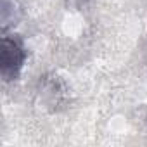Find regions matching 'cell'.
Here are the masks:
<instances>
[{
    "label": "cell",
    "instance_id": "cell-1",
    "mask_svg": "<svg viewBox=\"0 0 147 147\" xmlns=\"http://www.w3.org/2000/svg\"><path fill=\"white\" fill-rule=\"evenodd\" d=\"M26 62V49L16 35L2 33L0 42V76L5 83L16 82Z\"/></svg>",
    "mask_w": 147,
    "mask_h": 147
},
{
    "label": "cell",
    "instance_id": "cell-2",
    "mask_svg": "<svg viewBox=\"0 0 147 147\" xmlns=\"http://www.w3.org/2000/svg\"><path fill=\"white\" fill-rule=\"evenodd\" d=\"M23 19V9L18 0H0V30L9 33Z\"/></svg>",
    "mask_w": 147,
    "mask_h": 147
}]
</instances>
